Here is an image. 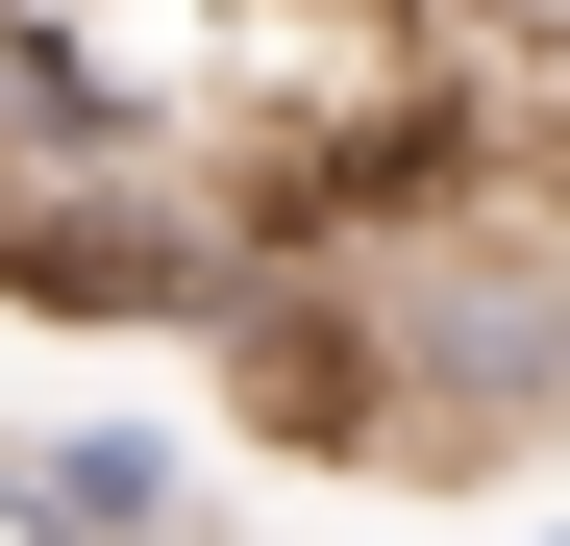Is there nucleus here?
<instances>
[{
	"mask_svg": "<svg viewBox=\"0 0 570 546\" xmlns=\"http://www.w3.org/2000/svg\"><path fill=\"white\" fill-rule=\"evenodd\" d=\"M298 299L372 348V472L497 497L570 447V174L521 149H422L397 199L298 224Z\"/></svg>",
	"mask_w": 570,
	"mask_h": 546,
	"instance_id": "1",
	"label": "nucleus"
},
{
	"mask_svg": "<svg viewBox=\"0 0 570 546\" xmlns=\"http://www.w3.org/2000/svg\"><path fill=\"white\" fill-rule=\"evenodd\" d=\"M298 224H273V174L174 149V125H50L0 149V323H100V348H224Z\"/></svg>",
	"mask_w": 570,
	"mask_h": 546,
	"instance_id": "2",
	"label": "nucleus"
},
{
	"mask_svg": "<svg viewBox=\"0 0 570 546\" xmlns=\"http://www.w3.org/2000/svg\"><path fill=\"white\" fill-rule=\"evenodd\" d=\"M497 546H570V497H521V521H497Z\"/></svg>",
	"mask_w": 570,
	"mask_h": 546,
	"instance_id": "3",
	"label": "nucleus"
}]
</instances>
